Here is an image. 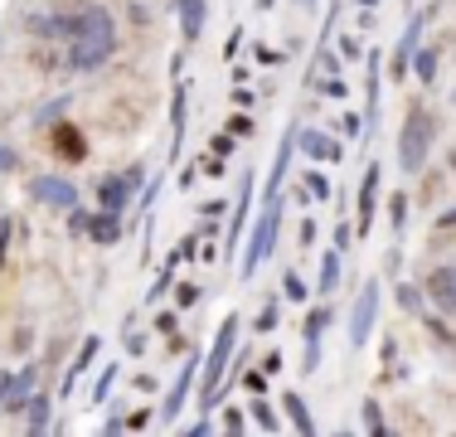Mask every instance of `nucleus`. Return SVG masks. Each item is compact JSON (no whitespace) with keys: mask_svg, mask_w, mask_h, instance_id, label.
<instances>
[{"mask_svg":"<svg viewBox=\"0 0 456 437\" xmlns=\"http://www.w3.org/2000/svg\"><path fill=\"white\" fill-rule=\"evenodd\" d=\"M49 35L64 44V64L68 68H98L112 54L117 35H112V15L92 0H64L59 15H49Z\"/></svg>","mask_w":456,"mask_h":437,"instance_id":"f257e3e1","label":"nucleus"},{"mask_svg":"<svg viewBox=\"0 0 456 437\" xmlns=\"http://www.w3.org/2000/svg\"><path fill=\"white\" fill-rule=\"evenodd\" d=\"M233 346H238V316L228 311V321L219 326V336H214V346H209V360L200 364V409L204 413L219 409V389H224V374H228V355H233Z\"/></svg>","mask_w":456,"mask_h":437,"instance_id":"f03ea898","label":"nucleus"},{"mask_svg":"<svg viewBox=\"0 0 456 437\" xmlns=\"http://www.w3.org/2000/svg\"><path fill=\"white\" fill-rule=\"evenodd\" d=\"M432 131H437L432 112L413 102V107H408V122H403V141H398V161H403V171H413V175L422 171V161H428V151H432Z\"/></svg>","mask_w":456,"mask_h":437,"instance_id":"7ed1b4c3","label":"nucleus"},{"mask_svg":"<svg viewBox=\"0 0 456 437\" xmlns=\"http://www.w3.org/2000/svg\"><path fill=\"white\" fill-rule=\"evenodd\" d=\"M277 224H282V195L277 200H263V214H257V228L248 238V258H243V277H253L263 267V258H272L277 243Z\"/></svg>","mask_w":456,"mask_h":437,"instance_id":"20e7f679","label":"nucleus"},{"mask_svg":"<svg viewBox=\"0 0 456 437\" xmlns=\"http://www.w3.org/2000/svg\"><path fill=\"white\" fill-rule=\"evenodd\" d=\"M374 311H379V282L369 277L355 297V311H350V346H365L369 330H374Z\"/></svg>","mask_w":456,"mask_h":437,"instance_id":"39448f33","label":"nucleus"},{"mask_svg":"<svg viewBox=\"0 0 456 437\" xmlns=\"http://www.w3.org/2000/svg\"><path fill=\"white\" fill-rule=\"evenodd\" d=\"M379 64H383V54L379 49H369L365 54V146L374 141V131H379Z\"/></svg>","mask_w":456,"mask_h":437,"instance_id":"423d86ee","label":"nucleus"},{"mask_svg":"<svg viewBox=\"0 0 456 437\" xmlns=\"http://www.w3.org/2000/svg\"><path fill=\"white\" fill-rule=\"evenodd\" d=\"M137 180H141V165H137V171H127V175H112V180H102V185H98L102 210H112V214L127 210V200H131V190H137Z\"/></svg>","mask_w":456,"mask_h":437,"instance_id":"0eeeda50","label":"nucleus"},{"mask_svg":"<svg viewBox=\"0 0 456 437\" xmlns=\"http://www.w3.org/2000/svg\"><path fill=\"white\" fill-rule=\"evenodd\" d=\"M428 301L437 311H447V316H456V263L437 267V273L428 277Z\"/></svg>","mask_w":456,"mask_h":437,"instance_id":"6e6552de","label":"nucleus"},{"mask_svg":"<svg viewBox=\"0 0 456 437\" xmlns=\"http://www.w3.org/2000/svg\"><path fill=\"white\" fill-rule=\"evenodd\" d=\"M330 326V306H311L306 321H302V336H306V374L320 364V336Z\"/></svg>","mask_w":456,"mask_h":437,"instance_id":"1a4fd4ad","label":"nucleus"},{"mask_svg":"<svg viewBox=\"0 0 456 437\" xmlns=\"http://www.w3.org/2000/svg\"><path fill=\"white\" fill-rule=\"evenodd\" d=\"M379 175H383V165H369V171H365V180H359V224H355V234H369V228H374Z\"/></svg>","mask_w":456,"mask_h":437,"instance_id":"9d476101","label":"nucleus"},{"mask_svg":"<svg viewBox=\"0 0 456 437\" xmlns=\"http://www.w3.org/2000/svg\"><path fill=\"white\" fill-rule=\"evenodd\" d=\"M432 10H437V5H428L422 15L408 20V29H403V39H398V59H393V78H403V73L413 68V49H418V35H422V25H428Z\"/></svg>","mask_w":456,"mask_h":437,"instance_id":"9b49d317","label":"nucleus"},{"mask_svg":"<svg viewBox=\"0 0 456 437\" xmlns=\"http://www.w3.org/2000/svg\"><path fill=\"white\" fill-rule=\"evenodd\" d=\"M35 200H39V204H59V210H74V204H78V190H74L68 180L39 175V180H35Z\"/></svg>","mask_w":456,"mask_h":437,"instance_id":"f8f14e48","label":"nucleus"},{"mask_svg":"<svg viewBox=\"0 0 456 437\" xmlns=\"http://www.w3.org/2000/svg\"><path fill=\"white\" fill-rule=\"evenodd\" d=\"M200 379V364H194V355H190V364L180 369V379H175V389L165 393V409H161V418L170 423V418H180V409H185V399H190V384Z\"/></svg>","mask_w":456,"mask_h":437,"instance_id":"ddd939ff","label":"nucleus"},{"mask_svg":"<svg viewBox=\"0 0 456 437\" xmlns=\"http://www.w3.org/2000/svg\"><path fill=\"white\" fill-rule=\"evenodd\" d=\"M248 204H253V171H243V180H238V214H233V224H228V253H233V243L248 228Z\"/></svg>","mask_w":456,"mask_h":437,"instance_id":"4468645a","label":"nucleus"},{"mask_svg":"<svg viewBox=\"0 0 456 437\" xmlns=\"http://www.w3.org/2000/svg\"><path fill=\"white\" fill-rule=\"evenodd\" d=\"M54 151L64 155V161H83V155H88V141H83V131L74 122H59L54 127Z\"/></svg>","mask_w":456,"mask_h":437,"instance_id":"2eb2a0df","label":"nucleus"},{"mask_svg":"<svg viewBox=\"0 0 456 437\" xmlns=\"http://www.w3.org/2000/svg\"><path fill=\"white\" fill-rule=\"evenodd\" d=\"M185 102H190V92H185V83H175V102H170V155L185 151Z\"/></svg>","mask_w":456,"mask_h":437,"instance_id":"dca6fc26","label":"nucleus"},{"mask_svg":"<svg viewBox=\"0 0 456 437\" xmlns=\"http://www.w3.org/2000/svg\"><path fill=\"white\" fill-rule=\"evenodd\" d=\"M175 10H180V29H185V39H200L204 35V0H175Z\"/></svg>","mask_w":456,"mask_h":437,"instance_id":"f3484780","label":"nucleus"},{"mask_svg":"<svg viewBox=\"0 0 456 437\" xmlns=\"http://www.w3.org/2000/svg\"><path fill=\"white\" fill-rule=\"evenodd\" d=\"M292 137H296V131H287V141L277 146L272 175H267V200H277V190H282V180H287V165H292Z\"/></svg>","mask_w":456,"mask_h":437,"instance_id":"a211bd4d","label":"nucleus"},{"mask_svg":"<svg viewBox=\"0 0 456 437\" xmlns=\"http://www.w3.org/2000/svg\"><path fill=\"white\" fill-rule=\"evenodd\" d=\"M282 409H287V418H292V428L296 433H316V418H311V409H306V399L302 393H282Z\"/></svg>","mask_w":456,"mask_h":437,"instance_id":"6ab92c4d","label":"nucleus"},{"mask_svg":"<svg viewBox=\"0 0 456 437\" xmlns=\"http://www.w3.org/2000/svg\"><path fill=\"white\" fill-rule=\"evenodd\" d=\"M302 151L311 161H340V141H330L326 131H306L302 137Z\"/></svg>","mask_w":456,"mask_h":437,"instance_id":"aec40b11","label":"nucleus"},{"mask_svg":"<svg viewBox=\"0 0 456 437\" xmlns=\"http://www.w3.org/2000/svg\"><path fill=\"white\" fill-rule=\"evenodd\" d=\"M98 350H102V346H98V340H92V336L83 340V350H78V355H74V364H68V374H64V393H74L78 374H88V364L98 360Z\"/></svg>","mask_w":456,"mask_h":437,"instance_id":"412c9836","label":"nucleus"},{"mask_svg":"<svg viewBox=\"0 0 456 437\" xmlns=\"http://www.w3.org/2000/svg\"><path fill=\"white\" fill-rule=\"evenodd\" d=\"M88 234L98 238V243H117V238H122V218L112 214V210H102V214L88 218Z\"/></svg>","mask_w":456,"mask_h":437,"instance_id":"4be33fe9","label":"nucleus"},{"mask_svg":"<svg viewBox=\"0 0 456 437\" xmlns=\"http://www.w3.org/2000/svg\"><path fill=\"white\" fill-rule=\"evenodd\" d=\"M335 287H340V248L320 258V297H330Z\"/></svg>","mask_w":456,"mask_h":437,"instance_id":"5701e85b","label":"nucleus"},{"mask_svg":"<svg viewBox=\"0 0 456 437\" xmlns=\"http://www.w3.org/2000/svg\"><path fill=\"white\" fill-rule=\"evenodd\" d=\"M413 73H418L422 83H432L437 78V54H432V49H413Z\"/></svg>","mask_w":456,"mask_h":437,"instance_id":"b1692460","label":"nucleus"},{"mask_svg":"<svg viewBox=\"0 0 456 437\" xmlns=\"http://www.w3.org/2000/svg\"><path fill=\"white\" fill-rule=\"evenodd\" d=\"M44 428H49V399L35 393V403H29V433H44Z\"/></svg>","mask_w":456,"mask_h":437,"instance_id":"393cba45","label":"nucleus"},{"mask_svg":"<svg viewBox=\"0 0 456 437\" xmlns=\"http://www.w3.org/2000/svg\"><path fill=\"white\" fill-rule=\"evenodd\" d=\"M253 423H257L263 433H277V413H272V403H267V399L253 403Z\"/></svg>","mask_w":456,"mask_h":437,"instance_id":"a878e982","label":"nucleus"},{"mask_svg":"<svg viewBox=\"0 0 456 437\" xmlns=\"http://www.w3.org/2000/svg\"><path fill=\"white\" fill-rule=\"evenodd\" d=\"M112 384H117V364H107V369L98 374V384H92V403H102L112 393Z\"/></svg>","mask_w":456,"mask_h":437,"instance_id":"bb28decb","label":"nucleus"},{"mask_svg":"<svg viewBox=\"0 0 456 437\" xmlns=\"http://www.w3.org/2000/svg\"><path fill=\"white\" fill-rule=\"evenodd\" d=\"M389 224H393V234L408 224V195H393V200H389Z\"/></svg>","mask_w":456,"mask_h":437,"instance_id":"cd10ccee","label":"nucleus"},{"mask_svg":"<svg viewBox=\"0 0 456 437\" xmlns=\"http://www.w3.org/2000/svg\"><path fill=\"white\" fill-rule=\"evenodd\" d=\"M282 297L306 301V282H302V273H287V277H282Z\"/></svg>","mask_w":456,"mask_h":437,"instance_id":"c85d7f7f","label":"nucleus"},{"mask_svg":"<svg viewBox=\"0 0 456 437\" xmlns=\"http://www.w3.org/2000/svg\"><path fill=\"white\" fill-rule=\"evenodd\" d=\"M365 428L374 433V437H383V413H379L374 399H365Z\"/></svg>","mask_w":456,"mask_h":437,"instance_id":"c756f323","label":"nucleus"},{"mask_svg":"<svg viewBox=\"0 0 456 437\" xmlns=\"http://www.w3.org/2000/svg\"><path fill=\"white\" fill-rule=\"evenodd\" d=\"M253 59H257L263 68H282V64H287V59L277 54V49H267V44H257V49H253Z\"/></svg>","mask_w":456,"mask_h":437,"instance_id":"7c9ffc66","label":"nucleus"},{"mask_svg":"<svg viewBox=\"0 0 456 437\" xmlns=\"http://www.w3.org/2000/svg\"><path fill=\"white\" fill-rule=\"evenodd\" d=\"M306 190L316 195V200H330V180H326V175H316V171H306Z\"/></svg>","mask_w":456,"mask_h":437,"instance_id":"2f4dec72","label":"nucleus"},{"mask_svg":"<svg viewBox=\"0 0 456 437\" xmlns=\"http://www.w3.org/2000/svg\"><path fill=\"white\" fill-rule=\"evenodd\" d=\"M398 301L413 311V316H422V297H418V287H398Z\"/></svg>","mask_w":456,"mask_h":437,"instance_id":"473e14b6","label":"nucleus"},{"mask_svg":"<svg viewBox=\"0 0 456 437\" xmlns=\"http://www.w3.org/2000/svg\"><path fill=\"white\" fill-rule=\"evenodd\" d=\"M175 301H180V306H194V301H200V287H194V282H175Z\"/></svg>","mask_w":456,"mask_h":437,"instance_id":"72a5a7b5","label":"nucleus"},{"mask_svg":"<svg viewBox=\"0 0 456 437\" xmlns=\"http://www.w3.org/2000/svg\"><path fill=\"white\" fill-rule=\"evenodd\" d=\"M350 243H355V228L340 218V224H335V248H340V253H350Z\"/></svg>","mask_w":456,"mask_h":437,"instance_id":"f704fd0d","label":"nucleus"},{"mask_svg":"<svg viewBox=\"0 0 456 437\" xmlns=\"http://www.w3.org/2000/svg\"><path fill=\"white\" fill-rule=\"evenodd\" d=\"M277 326V301H267L263 311H257V330H272Z\"/></svg>","mask_w":456,"mask_h":437,"instance_id":"c9c22d12","label":"nucleus"},{"mask_svg":"<svg viewBox=\"0 0 456 437\" xmlns=\"http://www.w3.org/2000/svg\"><path fill=\"white\" fill-rule=\"evenodd\" d=\"M238 49H243V29H233V35H228V39H224V59H233V54H238Z\"/></svg>","mask_w":456,"mask_h":437,"instance_id":"e433bc0d","label":"nucleus"},{"mask_svg":"<svg viewBox=\"0 0 456 437\" xmlns=\"http://www.w3.org/2000/svg\"><path fill=\"white\" fill-rule=\"evenodd\" d=\"M224 428H228V433H243V428H248V418H243V413H233V409H228V413H224Z\"/></svg>","mask_w":456,"mask_h":437,"instance_id":"4c0bfd02","label":"nucleus"},{"mask_svg":"<svg viewBox=\"0 0 456 437\" xmlns=\"http://www.w3.org/2000/svg\"><path fill=\"white\" fill-rule=\"evenodd\" d=\"M340 59H359V39H355V35L340 39Z\"/></svg>","mask_w":456,"mask_h":437,"instance_id":"58836bf2","label":"nucleus"},{"mask_svg":"<svg viewBox=\"0 0 456 437\" xmlns=\"http://www.w3.org/2000/svg\"><path fill=\"white\" fill-rule=\"evenodd\" d=\"M68 234H88V214L74 204V218H68Z\"/></svg>","mask_w":456,"mask_h":437,"instance_id":"ea45409f","label":"nucleus"},{"mask_svg":"<svg viewBox=\"0 0 456 437\" xmlns=\"http://www.w3.org/2000/svg\"><path fill=\"white\" fill-rule=\"evenodd\" d=\"M10 393H15V374H0V409L10 403Z\"/></svg>","mask_w":456,"mask_h":437,"instance_id":"a19ab883","label":"nucleus"},{"mask_svg":"<svg viewBox=\"0 0 456 437\" xmlns=\"http://www.w3.org/2000/svg\"><path fill=\"white\" fill-rule=\"evenodd\" d=\"M248 389L263 393V389H267V374H263V369H248Z\"/></svg>","mask_w":456,"mask_h":437,"instance_id":"79ce46f5","label":"nucleus"},{"mask_svg":"<svg viewBox=\"0 0 456 437\" xmlns=\"http://www.w3.org/2000/svg\"><path fill=\"white\" fill-rule=\"evenodd\" d=\"M165 287H170V263H165V267H161V277H155V287H151V301H155V297H161V291H165Z\"/></svg>","mask_w":456,"mask_h":437,"instance_id":"37998d69","label":"nucleus"},{"mask_svg":"<svg viewBox=\"0 0 456 437\" xmlns=\"http://www.w3.org/2000/svg\"><path fill=\"white\" fill-rule=\"evenodd\" d=\"M228 131H233V137H248V131H253V122H248V117H233V122H228Z\"/></svg>","mask_w":456,"mask_h":437,"instance_id":"c03bdc74","label":"nucleus"},{"mask_svg":"<svg viewBox=\"0 0 456 437\" xmlns=\"http://www.w3.org/2000/svg\"><path fill=\"white\" fill-rule=\"evenodd\" d=\"M224 151H233V131H224V137H214V155H224Z\"/></svg>","mask_w":456,"mask_h":437,"instance_id":"a18cd8bd","label":"nucleus"},{"mask_svg":"<svg viewBox=\"0 0 456 437\" xmlns=\"http://www.w3.org/2000/svg\"><path fill=\"white\" fill-rule=\"evenodd\" d=\"M282 369V355H277V350H267V360H263V374H277Z\"/></svg>","mask_w":456,"mask_h":437,"instance_id":"49530a36","label":"nucleus"},{"mask_svg":"<svg viewBox=\"0 0 456 437\" xmlns=\"http://www.w3.org/2000/svg\"><path fill=\"white\" fill-rule=\"evenodd\" d=\"M5 243H10V218L0 214V263H5Z\"/></svg>","mask_w":456,"mask_h":437,"instance_id":"de8ad7c7","label":"nucleus"},{"mask_svg":"<svg viewBox=\"0 0 456 437\" xmlns=\"http://www.w3.org/2000/svg\"><path fill=\"white\" fill-rule=\"evenodd\" d=\"M5 171H15V151H10V146H0V175Z\"/></svg>","mask_w":456,"mask_h":437,"instance_id":"09e8293b","label":"nucleus"},{"mask_svg":"<svg viewBox=\"0 0 456 437\" xmlns=\"http://www.w3.org/2000/svg\"><path fill=\"white\" fill-rule=\"evenodd\" d=\"M355 5H365V10H369V5H374V0H355Z\"/></svg>","mask_w":456,"mask_h":437,"instance_id":"8fccbe9b","label":"nucleus"}]
</instances>
